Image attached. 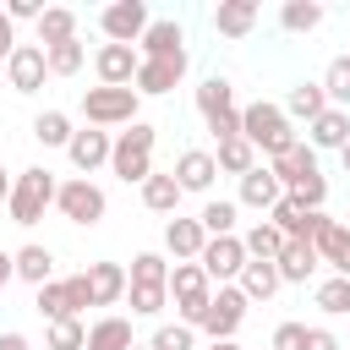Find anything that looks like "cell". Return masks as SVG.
I'll return each instance as SVG.
<instances>
[{"instance_id":"24","label":"cell","mask_w":350,"mask_h":350,"mask_svg":"<svg viewBox=\"0 0 350 350\" xmlns=\"http://www.w3.org/2000/svg\"><path fill=\"white\" fill-rule=\"evenodd\" d=\"M230 109H241L230 77H219V71L202 77V82H197V115H202V120H219V115H230Z\"/></svg>"},{"instance_id":"11","label":"cell","mask_w":350,"mask_h":350,"mask_svg":"<svg viewBox=\"0 0 350 350\" xmlns=\"http://www.w3.org/2000/svg\"><path fill=\"white\" fill-rule=\"evenodd\" d=\"M137 66H142V55H137L131 44H98V55H93V71H98V88H131V77H137Z\"/></svg>"},{"instance_id":"53","label":"cell","mask_w":350,"mask_h":350,"mask_svg":"<svg viewBox=\"0 0 350 350\" xmlns=\"http://www.w3.org/2000/svg\"><path fill=\"white\" fill-rule=\"evenodd\" d=\"M208 350H241V345H235V339H213Z\"/></svg>"},{"instance_id":"5","label":"cell","mask_w":350,"mask_h":350,"mask_svg":"<svg viewBox=\"0 0 350 350\" xmlns=\"http://www.w3.org/2000/svg\"><path fill=\"white\" fill-rule=\"evenodd\" d=\"M137 109H142V98L131 93V88H82V115H88V126H131L137 120Z\"/></svg>"},{"instance_id":"37","label":"cell","mask_w":350,"mask_h":350,"mask_svg":"<svg viewBox=\"0 0 350 350\" xmlns=\"http://www.w3.org/2000/svg\"><path fill=\"white\" fill-rule=\"evenodd\" d=\"M126 284H164V290H170V262H164V252H137L131 268H126Z\"/></svg>"},{"instance_id":"9","label":"cell","mask_w":350,"mask_h":350,"mask_svg":"<svg viewBox=\"0 0 350 350\" xmlns=\"http://www.w3.org/2000/svg\"><path fill=\"white\" fill-rule=\"evenodd\" d=\"M148 5L142 0H115V5H104L98 11V33L109 38V44H137L142 33H148Z\"/></svg>"},{"instance_id":"21","label":"cell","mask_w":350,"mask_h":350,"mask_svg":"<svg viewBox=\"0 0 350 350\" xmlns=\"http://www.w3.org/2000/svg\"><path fill=\"white\" fill-rule=\"evenodd\" d=\"M257 27V0H219L213 5V33L219 38H246Z\"/></svg>"},{"instance_id":"17","label":"cell","mask_w":350,"mask_h":350,"mask_svg":"<svg viewBox=\"0 0 350 350\" xmlns=\"http://www.w3.org/2000/svg\"><path fill=\"white\" fill-rule=\"evenodd\" d=\"M170 175H175V186H180V191H208V186H213V175H219V164H213V153H208V148H186V153L175 159V170H170Z\"/></svg>"},{"instance_id":"1","label":"cell","mask_w":350,"mask_h":350,"mask_svg":"<svg viewBox=\"0 0 350 350\" xmlns=\"http://www.w3.org/2000/svg\"><path fill=\"white\" fill-rule=\"evenodd\" d=\"M241 137H246L252 153H262V159H279V153H290V148L301 142V131L290 126V115H284L279 104H268V98L241 104Z\"/></svg>"},{"instance_id":"48","label":"cell","mask_w":350,"mask_h":350,"mask_svg":"<svg viewBox=\"0 0 350 350\" xmlns=\"http://www.w3.org/2000/svg\"><path fill=\"white\" fill-rule=\"evenodd\" d=\"M306 350H345V345H339L328 328H306Z\"/></svg>"},{"instance_id":"16","label":"cell","mask_w":350,"mask_h":350,"mask_svg":"<svg viewBox=\"0 0 350 350\" xmlns=\"http://www.w3.org/2000/svg\"><path fill=\"white\" fill-rule=\"evenodd\" d=\"M345 142H350V109H334V104H328V109L306 126V148H312V153H323V148L339 153Z\"/></svg>"},{"instance_id":"2","label":"cell","mask_w":350,"mask_h":350,"mask_svg":"<svg viewBox=\"0 0 350 350\" xmlns=\"http://www.w3.org/2000/svg\"><path fill=\"white\" fill-rule=\"evenodd\" d=\"M153 142H159V131H153L148 120H131L126 131H115V148H109V170H115L126 186H142V180L153 175Z\"/></svg>"},{"instance_id":"41","label":"cell","mask_w":350,"mask_h":350,"mask_svg":"<svg viewBox=\"0 0 350 350\" xmlns=\"http://www.w3.org/2000/svg\"><path fill=\"white\" fill-rule=\"evenodd\" d=\"M126 295H131V317H159L170 306V290L164 284H126Z\"/></svg>"},{"instance_id":"55","label":"cell","mask_w":350,"mask_h":350,"mask_svg":"<svg viewBox=\"0 0 350 350\" xmlns=\"http://www.w3.org/2000/svg\"><path fill=\"white\" fill-rule=\"evenodd\" d=\"M131 350H148V345H131Z\"/></svg>"},{"instance_id":"27","label":"cell","mask_w":350,"mask_h":350,"mask_svg":"<svg viewBox=\"0 0 350 350\" xmlns=\"http://www.w3.org/2000/svg\"><path fill=\"white\" fill-rule=\"evenodd\" d=\"M137 345V334H131V317H98L93 328H88V345L82 350H131Z\"/></svg>"},{"instance_id":"47","label":"cell","mask_w":350,"mask_h":350,"mask_svg":"<svg viewBox=\"0 0 350 350\" xmlns=\"http://www.w3.org/2000/svg\"><path fill=\"white\" fill-rule=\"evenodd\" d=\"M66 295H71V312H77V317L93 306V295H88V279H82V273H71V279H66Z\"/></svg>"},{"instance_id":"43","label":"cell","mask_w":350,"mask_h":350,"mask_svg":"<svg viewBox=\"0 0 350 350\" xmlns=\"http://www.w3.org/2000/svg\"><path fill=\"white\" fill-rule=\"evenodd\" d=\"M284 197H290L295 208H306V213H323V202H328V180H323V175H306V180L290 186Z\"/></svg>"},{"instance_id":"30","label":"cell","mask_w":350,"mask_h":350,"mask_svg":"<svg viewBox=\"0 0 350 350\" xmlns=\"http://www.w3.org/2000/svg\"><path fill=\"white\" fill-rule=\"evenodd\" d=\"M323 16H328V11H323L317 0H284V5H279V27H284V33H317Z\"/></svg>"},{"instance_id":"12","label":"cell","mask_w":350,"mask_h":350,"mask_svg":"<svg viewBox=\"0 0 350 350\" xmlns=\"http://www.w3.org/2000/svg\"><path fill=\"white\" fill-rule=\"evenodd\" d=\"M109 148H115V137H109V131H98V126H82V131H71V142H66V159L77 164V175H93L98 164H109Z\"/></svg>"},{"instance_id":"7","label":"cell","mask_w":350,"mask_h":350,"mask_svg":"<svg viewBox=\"0 0 350 350\" xmlns=\"http://www.w3.org/2000/svg\"><path fill=\"white\" fill-rule=\"evenodd\" d=\"M246 295L235 290V284H219L213 295H208V306H202V317H197V334H208V345L213 339H235V328L246 323Z\"/></svg>"},{"instance_id":"25","label":"cell","mask_w":350,"mask_h":350,"mask_svg":"<svg viewBox=\"0 0 350 350\" xmlns=\"http://www.w3.org/2000/svg\"><path fill=\"white\" fill-rule=\"evenodd\" d=\"M279 109L290 115V126H295V120H306V126H312V120L328 109V93H323V82H295V88L284 93V104H279Z\"/></svg>"},{"instance_id":"3","label":"cell","mask_w":350,"mask_h":350,"mask_svg":"<svg viewBox=\"0 0 350 350\" xmlns=\"http://www.w3.org/2000/svg\"><path fill=\"white\" fill-rule=\"evenodd\" d=\"M55 191H60V180L44 170V164H27L16 180H11V224H22V230H33L38 219H44V208H55Z\"/></svg>"},{"instance_id":"13","label":"cell","mask_w":350,"mask_h":350,"mask_svg":"<svg viewBox=\"0 0 350 350\" xmlns=\"http://www.w3.org/2000/svg\"><path fill=\"white\" fill-rule=\"evenodd\" d=\"M5 77H11V88H16V93H38V88H44V77H49L44 49H38V44H16V49H11V60H5Z\"/></svg>"},{"instance_id":"39","label":"cell","mask_w":350,"mask_h":350,"mask_svg":"<svg viewBox=\"0 0 350 350\" xmlns=\"http://www.w3.org/2000/svg\"><path fill=\"white\" fill-rule=\"evenodd\" d=\"M312 301H317V312H328V317H345L350 312V279H323L317 290H312Z\"/></svg>"},{"instance_id":"15","label":"cell","mask_w":350,"mask_h":350,"mask_svg":"<svg viewBox=\"0 0 350 350\" xmlns=\"http://www.w3.org/2000/svg\"><path fill=\"white\" fill-rule=\"evenodd\" d=\"M312 252H317V262H328L339 279H350V224H339V219H328L323 230H317V241H312Z\"/></svg>"},{"instance_id":"54","label":"cell","mask_w":350,"mask_h":350,"mask_svg":"<svg viewBox=\"0 0 350 350\" xmlns=\"http://www.w3.org/2000/svg\"><path fill=\"white\" fill-rule=\"evenodd\" d=\"M339 164H345V175H350V142H345V148H339Z\"/></svg>"},{"instance_id":"26","label":"cell","mask_w":350,"mask_h":350,"mask_svg":"<svg viewBox=\"0 0 350 350\" xmlns=\"http://www.w3.org/2000/svg\"><path fill=\"white\" fill-rule=\"evenodd\" d=\"M268 170H273V180L290 191V186H301L306 175H317V153L306 148V142H295L290 153H279V159H268Z\"/></svg>"},{"instance_id":"33","label":"cell","mask_w":350,"mask_h":350,"mask_svg":"<svg viewBox=\"0 0 350 350\" xmlns=\"http://www.w3.org/2000/svg\"><path fill=\"white\" fill-rule=\"evenodd\" d=\"M241 246H246V257H252V262H273V257L284 252V235H279L268 219H257V224L241 235Z\"/></svg>"},{"instance_id":"19","label":"cell","mask_w":350,"mask_h":350,"mask_svg":"<svg viewBox=\"0 0 350 350\" xmlns=\"http://www.w3.org/2000/svg\"><path fill=\"white\" fill-rule=\"evenodd\" d=\"M202 246H208V235H202L197 219H180V213H175V219L164 224V252H170L175 262H197Z\"/></svg>"},{"instance_id":"35","label":"cell","mask_w":350,"mask_h":350,"mask_svg":"<svg viewBox=\"0 0 350 350\" xmlns=\"http://www.w3.org/2000/svg\"><path fill=\"white\" fill-rule=\"evenodd\" d=\"M33 137H38L44 148H66V142H71V115H66V109H38V115H33Z\"/></svg>"},{"instance_id":"29","label":"cell","mask_w":350,"mask_h":350,"mask_svg":"<svg viewBox=\"0 0 350 350\" xmlns=\"http://www.w3.org/2000/svg\"><path fill=\"white\" fill-rule=\"evenodd\" d=\"M235 290H241L246 301H268V295L279 290V268H273V262H252V257H246V268H241Z\"/></svg>"},{"instance_id":"8","label":"cell","mask_w":350,"mask_h":350,"mask_svg":"<svg viewBox=\"0 0 350 350\" xmlns=\"http://www.w3.org/2000/svg\"><path fill=\"white\" fill-rule=\"evenodd\" d=\"M197 268L208 273V284H235L241 268H246V246H241V235H213V241L197 252Z\"/></svg>"},{"instance_id":"38","label":"cell","mask_w":350,"mask_h":350,"mask_svg":"<svg viewBox=\"0 0 350 350\" xmlns=\"http://www.w3.org/2000/svg\"><path fill=\"white\" fill-rule=\"evenodd\" d=\"M323 93L334 109H350V55H334L328 71H323Z\"/></svg>"},{"instance_id":"23","label":"cell","mask_w":350,"mask_h":350,"mask_svg":"<svg viewBox=\"0 0 350 350\" xmlns=\"http://www.w3.org/2000/svg\"><path fill=\"white\" fill-rule=\"evenodd\" d=\"M273 268H279V284H306V279L317 273V252H312V241H284V252L273 257Z\"/></svg>"},{"instance_id":"20","label":"cell","mask_w":350,"mask_h":350,"mask_svg":"<svg viewBox=\"0 0 350 350\" xmlns=\"http://www.w3.org/2000/svg\"><path fill=\"white\" fill-rule=\"evenodd\" d=\"M11 268H16V279H22V284H33V290H38V284H49V279H55V252H49V246H38V241H27V246H16V252H11Z\"/></svg>"},{"instance_id":"46","label":"cell","mask_w":350,"mask_h":350,"mask_svg":"<svg viewBox=\"0 0 350 350\" xmlns=\"http://www.w3.org/2000/svg\"><path fill=\"white\" fill-rule=\"evenodd\" d=\"M0 11L11 16V27H16V22H38V16H44V5H38V0H11V5H0Z\"/></svg>"},{"instance_id":"40","label":"cell","mask_w":350,"mask_h":350,"mask_svg":"<svg viewBox=\"0 0 350 350\" xmlns=\"http://www.w3.org/2000/svg\"><path fill=\"white\" fill-rule=\"evenodd\" d=\"M44 60H49V77H77V71H82V60H88V49H82V38H71V44L44 49Z\"/></svg>"},{"instance_id":"6","label":"cell","mask_w":350,"mask_h":350,"mask_svg":"<svg viewBox=\"0 0 350 350\" xmlns=\"http://www.w3.org/2000/svg\"><path fill=\"white\" fill-rule=\"evenodd\" d=\"M208 295H213V284H208V273H202L197 262H175V268H170V301H175V323L197 328V317H202Z\"/></svg>"},{"instance_id":"14","label":"cell","mask_w":350,"mask_h":350,"mask_svg":"<svg viewBox=\"0 0 350 350\" xmlns=\"http://www.w3.org/2000/svg\"><path fill=\"white\" fill-rule=\"evenodd\" d=\"M180 77H186V66H175V60H142L137 77H131V93L137 98H164V93L180 88Z\"/></svg>"},{"instance_id":"22","label":"cell","mask_w":350,"mask_h":350,"mask_svg":"<svg viewBox=\"0 0 350 350\" xmlns=\"http://www.w3.org/2000/svg\"><path fill=\"white\" fill-rule=\"evenodd\" d=\"M279 197H284V186L273 180V170H268V164H257V170H246V175H241V197H235V202H246V208L268 213Z\"/></svg>"},{"instance_id":"42","label":"cell","mask_w":350,"mask_h":350,"mask_svg":"<svg viewBox=\"0 0 350 350\" xmlns=\"http://www.w3.org/2000/svg\"><path fill=\"white\" fill-rule=\"evenodd\" d=\"M44 345H49V350H82V345H88V323H82V317H66V323H49V334H44Z\"/></svg>"},{"instance_id":"36","label":"cell","mask_w":350,"mask_h":350,"mask_svg":"<svg viewBox=\"0 0 350 350\" xmlns=\"http://www.w3.org/2000/svg\"><path fill=\"white\" fill-rule=\"evenodd\" d=\"M213 164H219V175H246V170H257V153L246 137H230V142H219Z\"/></svg>"},{"instance_id":"4","label":"cell","mask_w":350,"mask_h":350,"mask_svg":"<svg viewBox=\"0 0 350 350\" xmlns=\"http://www.w3.org/2000/svg\"><path fill=\"white\" fill-rule=\"evenodd\" d=\"M55 208H60V219H66V224H82V230H93V224L109 213V197H104V186H98V180H88V175H71V180H60V191H55Z\"/></svg>"},{"instance_id":"51","label":"cell","mask_w":350,"mask_h":350,"mask_svg":"<svg viewBox=\"0 0 350 350\" xmlns=\"http://www.w3.org/2000/svg\"><path fill=\"white\" fill-rule=\"evenodd\" d=\"M11 279H16V268H11V252H0V290H5Z\"/></svg>"},{"instance_id":"32","label":"cell","mask_w":350,"mask_h":350,"mask_svg":"<svg viewBox=\"0 0 350 350\" xmlns=\"http://www.w3.org/2000/svg\"><path fill=\"white\" fill-rule=\"evenodd\" d=\"M235 213H241V202H230V197H208L202 213H197V224H202L208 241H213V235H235Z\"/></svg>"},{"instance_id":"31","label":"cell","mask_w":350,"mask_h":350,"mask_svg":"<svg viewBox=\"0 0 350 350\" xmlns=\"http://www.w3.org/2000/svg\"><path fill=\"white\" fill-rule=\"evenodd\" d=\"M180 197H186V191L175 186V175H159V170H153V175L142 180V202H148V213H175Z\"/></svg>"},{"instance_id":"28","label":"cell","mask_w":350,"mask_h":350,"mask_svg":"<svg viewBox=\"0 0 350 350\" xmlns=\"http://www.w3.org/2000/svg\"><path fill=\"white\" fill-rule=\"evenodd\" d=\"M77 38V11L71 5H44L38 16V49H55V44H71Z\"/></svg>"},{"instance_id":"52","label":"cell","mask_w":350,"mask_h":350,"mask_svg":"<svg viewBox=\"0 0 350 350\" xmlns=\"http://www.w3.org/2000/svg\"><path fill=\"white\" fill-rule=\"evenodd\" d=\"M11 180L16 175H5V164H0V202H11Z\"/></svg>"},{"instance_id":"45","label":"cell","mask_w":350,"mask_h":350,"mask_svg":"<svg viewBox=\"0 0 350 350\" xmlns=\"http://www.w3.org/2000/svg\"><path fill=\"white\" fill-rule=\"evenodd\" d=\"M268 350H306V323H279L273 328V339H268Z\"/></svg>"},{"instance_id":"56","label":"cell","mask_w":350,"mask_h":350,"mask_svg":"<svg viewBox=\"0 0 350 350\" xmlns=\"http://www.w3.org/2000/svg\"><path fill=\"white\" fill-rule=\"evenodd\" d=\"M0 148H5V137H0Z\"/></svg>"},{"instance_id":"44","label":"cell","mask_w":350,"mask_h":350,"mask_svg":"<svg viewBox=\"0 0 350 350\" xmlns=\"http://www.w3.org/2000/svg\"><path fill=\"white\" fill-rule=\"evenodd\" d=\"M148 350H197V328H186V323H164V328L148 339Z\"/></svg>"},{"instance_id":"34","label":"cell","mask_w":350,"mask_h":350,"mask_svg":"<svg viewBox=\"0 0 350 350\" xmlns=\"http://www.w3.org/2000/svg\"><path fill=\"white\" fill-rule=\"evenodd\" d=\"M33 306H38V317H44V323H66V317H77V312H71V295H66V279H49V284H38Z\"/></svg>"},{"instance_id":"50","label":"cell","mask_w":350,"mask_h":350,"mask_svg":"<svg viewBox=\"0 0 350 350\" xmlns=\"http://www.w3.org/2000/svg\"><path fill=\"white\" fill-rule=\"evenodd\" d=\"M0 350H33V345H27V334L11 328V334H0Z\"/></svg>"},{"instance_id":"18","label":"cell","mask_w":350,"mask_h":350,"mask_svg":"<svg viewBox=\"0 0 350 350\" xmlns=\"http://www.w3.org/2000/svg\"><path fill=\"white\" fill-rule=\"evenodd\" d=\"M82 279H88L93 306H115V301H126V268H120V262H88Z\"/></svg>"},{"instance_id":"49","label":"cell","mask_w":350,"mask_h":350,"mask_svg":"<svg viewBox=\"0 0 350 350\" xmlns=\"http://www.w3.org/2000/svg\"><path fill=\"white\" fill-rule=\"evenodd\" d=\"M11 49H16V27H11V16L0 11V60H11Z\"/></svg>"},{"instance_id":"10","label":"cell","mask_w":350,"mask_h":350,"mask_svg":"<svg viewBox=\"0 0 350 350\" xmlns=\"http://www.w3.org/2000/svg\"><path fill=\"white\" fill-rule=\"evenodd\" d=\"M137 44H142V60H175V66H191V55H186V33H180L175 16H153L148 33H142Z\"/></svg>"}]
</instances>
